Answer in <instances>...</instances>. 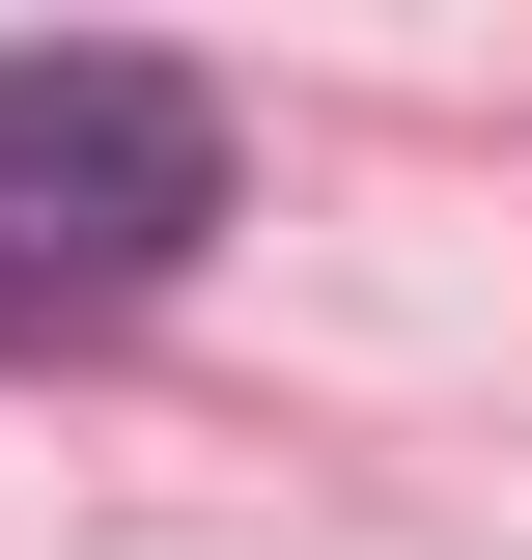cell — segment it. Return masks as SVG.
<instances>
[{"label":"cell","instance_id":"6da1fadb","mask_svg":"<svg viewBox=\"0 0 532 560\" xmlns=\"http://www.w3.org/2000/svg\"><path fill=\"white\" fill-rule=\"evenodd\" d=\"M197 253H224V84L197 57H113V28L0 57V364L169 308Z\"/></svg>","mask_w":532,"mask_h":560}]
</instances>
